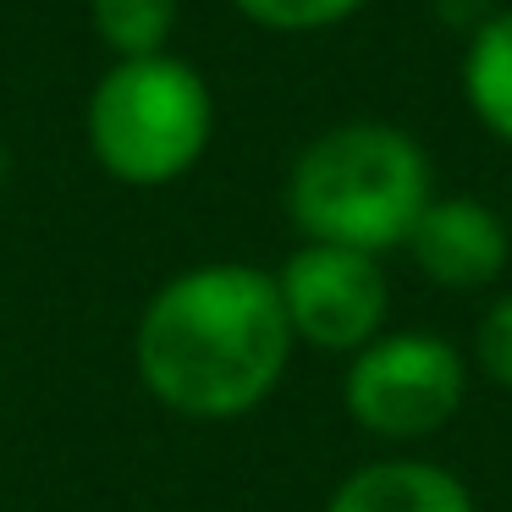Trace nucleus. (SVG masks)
Listing matches in <instances>:
<instances>
[{
	"label": "nucleus",
	"instance_id": "0eeeda50",
	"mask_svg": "<svg viewBox=\"0 0 512 512\" xmlns=\"http://www.w3.org/2000/svg\"><path fill=\"white\" fill-rule=\"evenodd\" d=\"M325 512H479L457 474L419 457H380L336 485Z\"/></svg>",
	"mask_w": 512,
	"mask_h": 512
},
{
	"label": "nucleus",
	"instance_id": "6e6552de",
	"mask_svg": "<svg viewBox=\"0 0 512 512\" xmlns=\"http://www.w3.org/2000/svg\"><path fill=\"white\" fill-rule=\"evenodd\" d=\"M463 94L479 122L512 144V12L490 17L474 34L463 61Z\"/></svg>",
	"mask_w": 512,
	"mask_h": 512
},
{
	"label": "nucleus",
	"instance_id": "9b49d317",
	"mask_svg": "<svg viewBox=\"0 0 512 512\" xmlns=\"http://www.w3.org/2000/svg\"><path fill=\"white\" fill-rule=\"evenodd\" d=\"M474 364L485 369L496 386L512 391V292L490 303L485 320H479V331H474Z\"/></svg>",
	"mask_w": 512,
	"mask_h": 512
},
{
	"label": "nucleus",
	"instance_id": "39448f33",
	"mask_svg": "<svg viewBox=\"0 0 512 512\" xmlns=\"http://www.w3.org/2000/svg\"><path fill=\"white\" fill-rule=\"evenodd\" d=\"M276 292H281V314L292 325V342H309L320 353L369 347L391 309L375 254L331 248V243H303L276 270Z\"/></svg>",
	"mask_w": 512,
	"mask_h": 512
},
{
	"label": "nucleus",
	"instance_id": "9d476101",
	"mask_svg": "<svg viewBox=\"0 0 512 512\" xmlns=\"http://www.w3.org/2000/svg\"><path fill=\"white\" fill-rule=\"evenodd\" d=\"M232 6L265 28H281V34H309V28H331L353 17L364 0H232Z\"/></svg>",
	"mask_w": 512,
	"mask_h": 512
},
{
	"label": "nucleus",
	"instance_id": "7ed1b4c3",
	"mask_svg": "<svg viewBox=\"0 0 512 512\" xmlns=\"http://www.w3.org/2000/svg\"><path fill=\"white\" fill-rule=\"evenodd\" d=\"M89 149L127 188H166L199 166L215 127L204 78L177 56L116 61L89 94Z\"/></svg>",
	"mask_w": 512,
	"mask_h": 512
},
{
	"label": "nucleus",
	"instance_id": "f257e3e1",
	"mask_svg": "<svg viewBox=\"0 0 512 512\" xmlns=\"http://www.w3.org/2000/svg\"><path fill=\"white\" fill-rule=\"evenodd\" d=\"M292 325L276 276L259 265L215 259L177 270L144 303L133 331V369L144 391L177 419L226 424L254 413L281 386Z\"/></svg>",
	"mask_w": 512,
	"mask_h": 512
},
{
	"label": "nucleus",
	"instance_id": "f8f14e48",
	"mask_svg": "<svg viewBox=\"0 0 512 512\" xmlns=\"http://www.w3.org/2000/svg\"><path fill=\"white\" fill-rule=\"evenodd\" d=\"M0 182H6V144H0Z\"/></svg>",
	"mask_w": 512,
	"mask_h": 512
},
{
	"label": "nucleus",
	"instance_id": "f03ea898",
	"mask_svg": "<svg viewBox=\"0 0 512 512\" xmlns=\"http://www.w3.org/2000/svg\"><path fill=\"white\" fill-rule=\"evenodd\" d=\"M430 204V160L386 122L320 133L287 177V215L309 243L386 254L402 248Z\"/></svg>",
	"mask_w": 512,
	"mask_h": 512
},
{
	"label": "nucleus",
	"instance_id": "423d86ee",
	"mask_svg": "<svg viewBox=\"0 0 512 512\" xmlns=\"http://www.w3.org/2000/svg\"><path fill=\"white\" fill-rule=\"evenodd\" d=\"M402 248L435 287L452 292L490 287L507 270V226L479 199H430Z\"/></svg>",
	"mask_w": 512,
	"mask_h": 512
},
{
	"label": "nucleus",
	"instance_id": "20e7f679",
	"mask_svg": "<svg viewBox=\"0 0 512 512\" xmlns=\"http://www.w3.org/2000/svg\"><path fill=\"white\" fill-rule=\"evenodd\" d=\"M463 386L468 369L452 342L430 331H380L347 364L342 402L380 441H419L463 408Z\"/></svg>",
	"mask_w": 512,
	"mask_h": 512
},
{
	"label": "nucleus",
	"instance_id": "1a4fd4ad",
	"mask_svg": "<svg viewBox=\"0 0 512 512\" xmlns=\"http://www.w3.org/2000/svg\"><path fill=\"white\" fill-rule=\"evenodd\" d=\"M177 0H94V28L122 61L166 56Z\"/></svg>",
	"mask_w": 512,
	"mask_h": 512
}]
</instances>
